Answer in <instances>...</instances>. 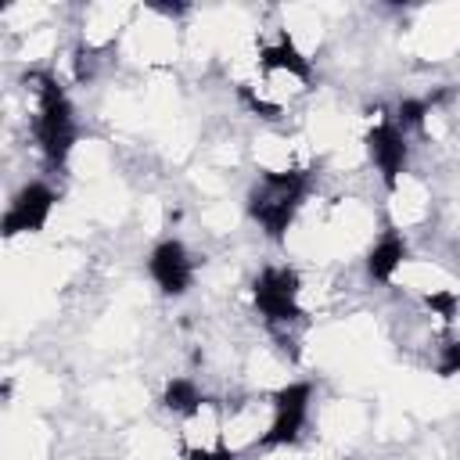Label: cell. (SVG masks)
Listing matches in <instances>:
<instances>
[{"instance_id": "6da1fadb", "label": "cell", "mask_w": 460, "mask_h": 460, "mask_svg": "<svg viewBox=\"0 0 460 460\" xmlns=\"http://www.w3.org/2000/svg\"><path fill=\"white\" fill-rule=\"evenodd\" d=\"M309 187L305 169H266L248 190V216L266 230L270 241H284Z\"/></svg>"}, {"instance_id": "7a4b0ae2", "label": "cell", "mask_w": 460, "mask_h": 460, "mask_svg": "<svg viewBox=\"0 0 460 460\" xmlns=\"http://www.w3.org/2000/svg\"><path fill=\"white\" fill-rule=\"evenodd\" d=\"M29 83H36L40 104H36V144L43 151V158L50 165H65L72 147H75V111L72 101L65 97V90L58 86V79L50 72H32L25 75Z\"/></svg>"}, {"instance_id": "3957f363", "label": "cell", "mask_w": 460, "mask_h": 460, "mask_svg": "<svg viewBox=\"0 0 460 460\" xmlns=\"http://www.w3.org/2000/svg\"><path fill=\"white\" fill-rule=\"evenodd\" d=\"M298 291V273L291 266H266L252 284L255 309L266 316V323H295L302 316Z\"/></svg>"}, {"instance_id": "277c9868", "label": "cell", "mask_w": 460, "mask_h": 460, "mask_svg": "<svg viewBox=\"0 0 460 460\" xmlns=\"http://www.w3.org/2000/svg\"><path fill=\"white\" fill-rule=\"evenodd\" d=\"M309 399H313V385L305 381H291L273 395V420L270 428L259 435V446L273 449V446H291L302 435V424L309 417Z\"/></svg>"}, {"instance_id": "5b68a950", "label": "cell", "mask_w": 460, "mask_h": 460, "mask_svg": "<svg viewBox=\"0 0 460 460\" xmlns=\"http://www.w3.org/2000/svg\"><path fill=\"white\" fill-rule=\"evenodd\" d=\"M54 205H58V194H54L47 183H40V180L25 183V187L11 198L7 212H4V237H18V234H36V230H43L47 219H50V212H54Z\"/></svg>"}, {"instance_id": "8992f818", "label": "cell", "mask_w": 460, "mask_h": 460, "mask_svg": "<svg viewBox=\"0 0 460 460\" xmlns=\"http://www.w3.org/2000/svg\"><path fill=\"white\" fill-rule=\"evenodd\" d=\"M367 155L370 162L377 165L381 180L388 190L399 187V176L406 169V158H410V144H406V133L395 119H381L370 133H367Z\"/></svg>"}, {"instance_id": "52a82bcc", "label": "cell", "mask_w": 460, "mask_h": 460, "mask_svg": "<svg viewBox=\"0 0 460 460\" xmlns=\"http://www.w3.org/2000/svg\"><path fill=\"white\" fill-rule=\"evenodd\" d=\"M147 273H151V280L158 284L162 295L180 298V295H187V288H190V280H194V259H190V252L183 248V241L169 237V241H158V244L151 248Z\"/></svg>"}, {"instance_id": "ba28073f", "label": "cell", "mask_w": 460, "mask_h": 460, "mask_svg": "<svg viewBox=\"0 0 460 460\" xmlns=\"http://www.w3.org/2000/svg\"><path fill=\"white\" fill-rule=\"evenodd\" d=\"M259 65H262V72H270V75H288V79H295V83H302V86L313 79L309 61L302 58V50H298L288 36H280V40L270 43V47H262V50H259Z\"/></svg>"}, {"instance_id": "9c48e42d", "label": "cell", "mask_w": 460, "mask_h": 460, "mask_svg": "<svg viewBox=\"0 0 460 460\" xmlns=\"http://www.w3.org/2000/svg\"><path fill=\"white\" fill-rule=\"evenodd\" d=\"M402 262H406V241H402L399 234H385V237L370 248V255H367V273H370L377 284H388V280L399 273Z\"/></svg>"}, {"instance_id": "30bf717a", "label": "cell", "mask_w": 460, "mask_h": 460, "mask_svg": "<svg viewBox=\"0 0 460 460\" xmlns=\"http://www.w3.org/2000/svg\"><path fill=\"white\" fill-rule=\"evenodd\" d=\"M162 406L176 417H198L205 410V395L190 377H172L162 392Z\"/></svg>"}, {"instance_id": "8fae6325", "label": "cell", "mask_w": 460, "mask_h": 460, "mask_svg": "<svg viewBox=\"0 0 460 460\" xmlns=\"http://www.w3.org/2000/svg\"><path fill=\"white\" fill-rule=\"evenodd\" d=\"M424 305L438 316V320H456V309H460V298H456V291H449V288H438V291H431V295H424Z\"/></svg>"}, {"instance_id": "7c38bea8", "label": "cell", "mask_w": 460, "mask_h": 460, "mask_svg": "<svg viewBox=\"0 0 460 460\" xmlns=\"http://www.w3.org/2000/svg\"><path fill=\"white\" fill-rule=\"evenodd\" d=\"M183 460H237V453L219 438L216 446H183Z\"/></svg>"}, {"instance_id": "4fadbf2b", "label": "cell", "mask_w": 460, "mask_h": 460, "mask_svg": "<svg viewBox=\"0 0 460 460\" xmlns=\"http://www.w3.org/2000/svg\"><path fill=\"white\" fill-rule=\"evenodd\" d=\"M435 370H438V377H456L460 374V341L442 345V356H438Z\"/></svg>"}]
</instances>
